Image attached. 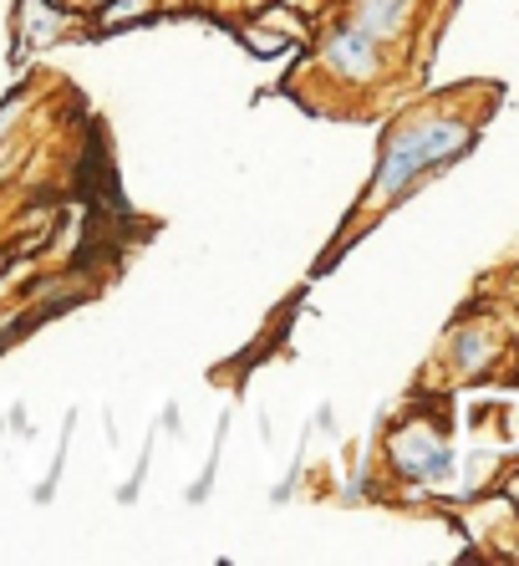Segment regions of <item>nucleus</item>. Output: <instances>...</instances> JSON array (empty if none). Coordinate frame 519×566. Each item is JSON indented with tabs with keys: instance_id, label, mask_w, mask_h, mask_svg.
Instances as JSON below:
<instances>
[{
	"instance_id": "obj_7",
	"label": "nucleus",
	"mask_w": 519,
	"mask_h": 566,
	"mask_svg": "<svg viewBox=\"0 0 519 566\" xmlns=\"http://www.w3.org/2000/svg\"><path fill=\"white\" fill-rule=\"evenodd\" d=\"M21 107H27V97H11V103L0 107V138H6V128H11V123L21 118Z\"/></svg>"
},
{
	"instance_id": "obj_6",
	"label": "nucleus",
	"mask_w": 519,
	"mask_h": 566,
	"mask_svg": "<svg viewBox=\"0 0 519 566\" xmlns=\"http://www.w3.org/2000/svg\"><path fill=\"white\" fill-rule=\"evenodd\" d=\"M144 6L148 0H107V27H113V21H133Z\"/></svg>"
},
{
	"instance_id": "obj_4",
	"label": "nucleus",
	"mask_w": 519,
	"mask_h": 566,
	"mask_svg": "<svg viewBox=\"0 0 519 566\" xmlns=\"http://www.w3.org/2000/svg\"><path fill=\"white\" fill-rule=\"evenodd\" d=\"M62 31H66V15L56 11L52 0H21V52H27L31 41L46 46V41H56Z\"/></svg>"
},
{
	"instance_id": "obj_3",
	"label": "nucleus",
	"mask_w": 519,
	"mask_h": 566,
	"mask_svg": "<svg viewBox=\"0 0 519 566\" xmlns=\"http://www.w3.org/2000/svg\"><path fill=\"white\" fill-rule=\"evenodd\" d=\"M398 464H403L407 474H443L448 470V449H443L438 439H428L423 429H413V434L398 439Z\"/></svg>"
},
{
	"instance_id": "obj_2",
	"label": "nucleus",
	"mask_w": 519,
	"mask_h": 566,
	"mask_svg": "<svg viewBox=\"0 0 519 566\" xmlns=\"http://www.w3.org/2000/svg\"><path fill=\"white\" fill-rule=\"evenodd\" d=\"M326 62L337 66L341 77H357V82H362V77H372V72H377V41L367 36V31L351 27V31H341V36L326 46Z\"/></svg>"
},
{
	"instance_id": "obj_1",
	"label": "nucleus",
	"mask_w": 519,
	"mask_h": 566,
	"mask_svg": "<svg viewBox=\"0 0 519 566\" xmlns=\"http://www.w3.org/2000/svg\"><path fill=\"white\" fill-rule=\"evenodd\" d=\"M468 148V128L454 118H428V123H407L388 138V154H382V169H377V185H372V205H388L398 199L407 185H413L423 169L443 164Z\"/></svg>"
},
{
	"instance_id": "obj_5",
	"label": "nucleus",
	"mask_w": 519,
	"mask_h": 566,
	"mask_svg": "<svg viewBox=\"0 0 519 566\" xmlns=\"http://www.w3.org/2000/svg\"><path fill=\"white\" fill-rule=\"evenodd\" d=\"M407 6L413 0H357V31H367V36H398L407 21Z\"/></svg>"
}]
</instances>
